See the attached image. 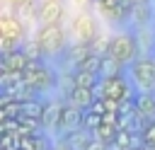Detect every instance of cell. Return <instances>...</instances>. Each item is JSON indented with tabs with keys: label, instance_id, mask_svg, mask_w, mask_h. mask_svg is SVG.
Returning a JSON list of instances; mask_svg holds the SVG:
<instances>
[{
	"label": "cell",
	"instance_id": "1",
	"mask_svg": "<svg viewBox=\"0 0 155 150\" xmlns=\"http://www.w3.org/2000/svg\"><path fill=\"white\" fill-rule=\"evenodd\" d=\"M107 56L114 58V60L121 63V65H131V63L140 56V44H138V39H136V34H131V31H119V34H114V36L109 39V44H107Z\"/></svg>",
	"mask_w": 155,
	"mask_h": 150
},
{
	"label": "cell",
	"instance_id": "2",
	"mask_svg": "<svg viewBox=\"0 0 155 150\" xmlns=\"http://www.w3.org/2000/svg\"><path fill=\"white\" fill-rule=\"evenodd\" d=\"M128 75L138 92H155V56H138L128 65Z\"/></svg>",
	"mask_w": 155,
	"mask_h": 150
},
{
	"label": "cell",
	"instance_id": "3",
	"mask_svg": "<svg viewBox=\"0 0 155 150\" xmlns=\"http://www.w3.org/2000/svg\"><path fill=\"white\" fill-rule=\"evenodd\" d=\"M94 97H102V99H114V102H126V99H133V90L131 85L126 82L124 75L119 77H104L99 82V87L94 90Z\"/></svg>",
	"mask_w": 155,
	"mask_h": 150
},
{
	"label": "cell",
	"instance_id": "4",
	"mask_svg": "<svg viewBox=\"0 0 155 150\" xmlns=\"http://www.w3.org/2000/svg\"><path fill=\"white\" fill-rule=\"evenodd\" d=\"M36 41L41 46L44 53H58V51H65V31L61 24H46L39 29L36 34Z\"/></svg>",
	"mask_w": 155,
	"mask_h": 150
},
{
	"label": "cell",
	"instance_id": "5",
	"mask_svg": "<svg viewBox=\"0 0 155 150\" xmlns=\"http://www.w3.org/2000/svg\"><path fill=\"white\" fill-rule=\"evenodd\" d=\"M70 34L75 39V44H92L97 39V27L94 19L87 12H80L73 22H70Z\"/></svg>",
	"mask_w": 155,
	"mask_h": 150
},
{
	"label": "cell",
	"instance_id": "6",
	"mask_svg": "<svg viewBox=\"0 0 155 150\" xmlns=\"http://www.w3.org/2000/svg\"><path fill=\"white\" fill-rule=\"evenodd\" d=\"M36 19L41 22V27L61 24V19H63V0H39Z\"/></svg>",
	"mask_w": 155,
	"mask_h": 150
},
{
	"label": "cell",
	"instance_id": "7",
	"mask_svg": "<svg viewBox=\"0 0 155 150\" xmlns=\"http://www.w3.org/2000/svg\"><path fill=\"white\" fill-rule=\"evenodd\" d=\"M0 36L19 44L22 36H24V24H22V19L15 17V15H2V17H0Z\"/></svg>",
	"mask_w": 155,
	"mask_h": 150
},
{
	"label": "cell",
	"instance_id": "8",
	"mask_svg": "<svg viewBox=\"0 0 155 150\" xmlns=\"http://www.w3.org/2000/svg\"><path fill=\"white\" fill-rule=\"evenodd\" d=\"M82 119H85V111L73 106V104H63V116H61V131L63 133H70V131H78L82 128Z\"/></svg>",
	"mask_w": 155,
	"mask_h": 150
},
{
	"label": "cell",
	"instance_id": "9",
	"mask_svg": "<svg viewBox=\"0 0 155 150\" xmlns=\"http://www.w3.org/2000/svg\"><path fill=\"white\" fill-rule=\"evenodd\" d=\"M136 114L145 123L155 121V92H138L136 94Z\"/></svg>",
	"mask_w": 155,
	"mask_h": 150
},
{
	"label": "cell",
	"instance_id": "10",
	"mask_svg": "<svg viewBox=\"0 0 155 150\" xmlns=\"http://www.w3.org/2000/svg\"><path fill=\"white\" fill-rule=\"evenodd\" d=\"M68 104H73V106H78V109H82V111H87L92 104H94V90H85V87H73L68 94Z\"/></svg>",
	"mask_w": 155,
	"mask_h": 150
},
{
	"label": "cell",
	"instance_id": "11",
	"mask_svg": "<svg viewBox=\"0 0 155 150\" xmlns=\"http://www.w3.org/2000/svg\"><path fill=\"white\" fill-rule=\"evenodd\" d=\"M63 116V104L58 102H44V114H41V126L46 128H58Z\"/></svg>",
	"mask_w": 155,
	"mask_h": 150
},
{
	"label": "cell",
	"instance_id": "12",
	"mask_svg": "<svg viewBox=\"0 0 155 150\" xmlns=\"http://www.w3.org/2000/svg\"><path fill=\"white\" fill-rule=\"evenodd\" d=\"M70 75H73V85H75V87H85V90H97L99 82H102L99 75H92V73H87V70H78V68H75Z\"/></svg>",
	"mask_w": 155,
	"mask_h": 150
},
{
	"label": "cell",
	"instance_id": "13",
	"mask_svg": "<svg viewBox=\"0 0 155 150\" xmlns=\"http://www.w3.org/2000/svg\"><path fill=\"white\" fill-rule=\"evenodd\" d=\"M90 53H92L90 44H75V41H73V44L65 48V58H68V60H70L75 68H78V65H80V63H82V60H85Z\"/></svg>",
	"mask_w": 155,
	"mask_h": 150
},
{
	"label": "cell",
	"instance_id": "14",
	"mask_svg": "<svg viewBox=\"0 0 155 150\" xmlns=\"http://www.w3.org/2000/svg\"><path fill=\"white\" fill-rule=\"evenodd\" d=\"M63 138L75 148V150H82L90 140H92V133L87 128H78V131H70V133H63Z\"/></svg>",
	"mask_w": 155,
	"mask_h": 150
},
{
	"label": "cell",
	"instance_id": "15",
	"mask_svg": "<svg viewBox=\"0 0 155 150\" xmlns=\"http://www.w3.org/2000/svg\"><path fill=\"white\" fill-rule=\"evenodd\" d=\"M148 19H153V7H150V2H143V5H133V7H131V22H136L138 27H143Z\"/></svg>",
	"mask_w": 155,
	"mask_h": 150
},
{
	"label": "cell",
	"instance_id": "16",
	"mask_svg": "<svg viewBox=\"0 0 155 150\" xmlns=\"http://www.w3.org/2000/svg\"><path fill=\"white\" fill-rule=\"evenodd\" d=\"M102 60H104V56L90 53V56L78 65V70H87V73H92V75H99V77H102Z\"/></svg>",
	"mask_w": 155,
	"mask_h": 150
},
{
	"label": "cell",
	"instance_id": "17",
	"mask_svg": "<svg viewBox=\"0 0 155 150\" xmlns=\"http://www.w3.org/2000/svg\"><path fill=\"white\" fill-rule=\"evenodd\" d=\"M41 114H44V102H39L36 97L22 102V116H27V119H39V121H41Z\"/></svg>",
	"mask_w": 155,
	"mask_h": 150
},
{
	"label": "cell",
	"instance_id": "18",
	"mask_svg": "<svg viewBox=\"0 0 155 150\" xmlns=\"http://www.w3.org/2000/svg\"><path fill=\"white\" fill-rule=\"evenodd\" d=\"M119 75H124V65L116 63L114 58L104 56V60H102V80L104 77H119Z\"/></svg>",
	"mask_w": 155,
	"mask_h": 150
},
{
	"label": "cell",
	"instance_id": "19",
	"mask_svg": "<svg viewBox=\"0 0 155 150\" xmlns=\"http://www.w3.org/2000/svg\"><path fill=\"white\" fill-rule=\"evenodd\" d=\"M99 126H102V116H99V114H94V111H85V119H82V128H87L90 133H94Z\"/></svg>",
	"mask_w": 155,
	"mask_h": 150
},
{
	"label": "cell",
	"instance_id": "20",
	"mask_svg": "<svg viewBox=\"0 0 155 150\" xmlns=\"http://www.w3.org/2000/svg\"><path fill=\"white\" fill-rule=\"evenodd\" d=\"M22 51L27 53V58H29V60H41V53H44L36 39H34V41H27V44L22 46Z\"/></svg>",
	"mask_w": 155,
	"mask_h": 150
},
{
	"label": "cell",
	"instance_id": "21",
	"mask_svg": "<svg viewBox=\"0 0 155 150\" xmlns=\"http://www.w3.org/2000/svg\"><path fill=\"white\" fill-rule=\"evenodd\" d=\"M140 140H143V145L155 148V121H150V123L140 131Z\"/></svg>",
	"mask_w": 155,
	"mask_h": 150
},
{
	"label": "cell",
	"instance_id": "22",
	"mask_svg": "<svg viewBox=\"0 0 155 150\" xmlns=\"http://www.w3.org/2000/svg\"><path fill=\"white\" fill-rule=\"evenodd\" d=\"M12 51H17V44L10 41V39H5V36H0V58L7 56V53H12Z\"/></svg>",
	"mask_w": 155,
	"mask_h": 150
},
{
	"label": "cell",
	"instance_id": "23",
	"mask_svg": "<svg viewBox=\"0 0 155 150\" xmlns=\"http://www.w3.org/2000/svg\"><path fill=\"white\" fill-rule=\"evenodd\" d=\"M87 111H94V114H99V116H104V114H107V106H104V99H99V97H97V99H94V104H92V106H90Z\"/></svg>",
	"mask_w": 155,
	"mask_h": 150
},
{
	"label": "cell",
	"instance_id": "24",
	"mask_svg": "<svg viewBox=\"0 0 155 150\" xmlns=\"http://www.w3.org/2000/svg\"><path fill=\"white\" fill-rule=\"evenodd\" d=\"M82 150H109V145H107V143H102V140H97V138H92Z\"/></svg>",
	"mask_w": 155,
	"mask_h": 150
},
{
	"label": "cell",
	"instance_id": "25",
	"mask_svg": "<svg viewBox=\"0 0 155 150\" xmlns=\"http://www.w3.org/2000/svg\"><path fill=\"white\" fill-rule=\"evenodd\" d=\"M51 150H75V148H73V145H70L65 138H58V140L51 145Z\"/></svg>",
	"mask_w": 155,
	"mask_h": 150
},
{
	"label": "cell",
	"instance_id": "26",
	"mask_svg": "<svg viewBox=\"0 0 155 150\" xmlns=\"http://www.w3.org/2000/svg\"><path fill=\"white\" fill-rule=\"evenodd\" d=\"M5 2H10V5H15V7H19V5H24L27 0H5Z\"/></svg>",
	"mask_w": 155,
	"mask_h": 150
},
{
	"label": "cell",
	"instance_id": "27",
	"mask_svg": "<svg viewBox=\"0 0 155 150\" xmlns=\"http://www.w3.org/2000/svg\"><path fill=\"white\" fill-rule=\"evenodd\" d=\"M126 2H131V5H143V2H150V0H126Z\"/></svg>",
	"mask_w": 155,
	"mask_h": 150
},
{
	"label": "cell",
	"instance_id": "28",
	"mask_svg": "<svg viewBox=\"0 0 155 150\" xmlns=\"http://www.w3.org/2000/svg\"><path fill=\"white\" fill-rule=\"evenodd\" d=\"M0 150H5V148H0Z\"/></svg>",
	"mask_w": 155,
	"mask_h": 150
},
{
	"label": "cell",
	"instance_id": "29",
	"mask_svg": "<svg viewBox=\"0 0 155 150\" xmlns=\"http://www.w3.org/2000/svg\"><path fill=\"white\" fill-rule=\"evenodd\" d=\"M17 150H19V148H17Z\"/></svg>",
	"mask_w": 155,
	"mask_h": 150
},
{
	"label": "cell",
	"instance_id": "30",
	"mask_svg": "<svg viewBox=\"0 0 155 150\" xmlns=\"http://www.w3.org/2000/svg\"><path fill=\"white\" fill-rule=\"evenodd\" d=\"M0 17H2V15H0Z\"/></svg>",
	"mask_w": 155,
	"mask_h": 150
},
{
	"label": "cell",
	"instance_id": "31",
	"mask_svg": "<svg viewBox=\"0 0 155 150\" xmlns=\"http://www.w3.org/2000/svg\"><path fill=\"white\" fill-rule=\"evenodd\" d=\"M153 56H155V53H153Z\"/></svg>",
	"mask_w": 155,
	"mask_h": 150
}]
</instances>
